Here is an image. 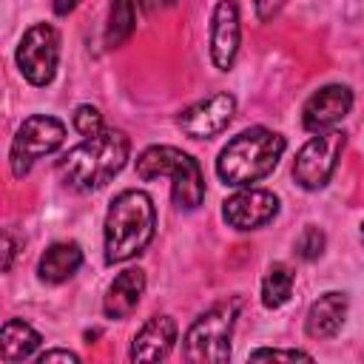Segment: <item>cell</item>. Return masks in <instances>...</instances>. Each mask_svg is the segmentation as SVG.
Wrapping results in <instances>:
<instances>
[{
  "instance_id": "1",
  "label": "cell",
  "mask_w": 364,
  "mask_h": 364,
  "mask_svg": "<svg viewBox=\"0 0 364 364\" xmlns=\"http://www.w3.org/2000/svg\"><path fill=\"white\" fill-rule=\"evenodd\" d=\"M128 151H131V142L122 131L102 128L85 136L80 145L68 148V154L57 159V173L74 191H82V193L97 191L125 168Z\"/></svg>"
},
{
  "instance_id": "2",
  "label": "cell",
  "mask_w": 364,
  "mask_h": 364,
  "mask_svg": "<svg viewBox=\"0 0 364 364\" xmlns=\"http://www.w3.org/2000/svg\"><path fill=\"white\" fill-rule=\"evenodd\" d=\"M102 239H105V262L108 264H119L134 259L136 253H142L156 230V210H154V199L145 191L128 188L119 191L111 199V208L105 213V225H102Z\"/></svg>"
},
{
  "instance_id": "3",
  "label": "cell",
  "mask_w": 364,
  "mask_h": 364,
  "mask_svg": "<svg viewBox=\"0 0 364 364\" xmlns=\"http://www.w3.org/2000/svg\"><path fill=\"white\" fill-rule=\"evenodd\" d=\"M284 148H287V142L282 134L262 128V125L245 128L219 151L216 173L222 176L225 185L247 188V185L264 179L267 173H273Z\"/></svg>"
},
{
  "instance_id": "4",
  "label": "cell",
  "mask_w": 364,
  "mask_h": 364,
  "mask_svg": "<svg viewBox=\"0 0 364 364\" xmlns=\"http://www.w3.org/2000/svg\"><path fill=\"white\" fill-rule=\"evenodd\" d=\"M136 176L142 182L168 176L171 179V199H173V205L185 208V210L199 208L205 199V176H202L199 162L173 145L145 148L136 156Z\"/></svg>"
},
{
  "instance_id": "5",
  "label": "cell",
  "mask_w": 364,
  "mask_h": 364,
  "mask_svg": "<svg viewBox=\"0 0 364 364\" xmlns=\"http://www.w3.org/2000/svg\"><path fill=\"white\" fill-rule=\"evenodd\" d=\"M239 307H242V299H230V301H219L210 310H205L202 316H196L185 333L182 355L196 364L228 361L230 358V336H233Z\"/></svg>"
},
{
  "instance_id": "6",
  "label": "cell",
  "mask_w": 364,
  "mask_h": 364,
  "mask_svg": "<svg viewBox=\"0 0 364 364\" xmlns=\"http://www.w3.org/2000/svg\"><path fill=\"white\" fill-rule=\"evenodd\" d=\"M63 142H65V125L57 117L34 114V117L23 119V125L17 128V134L11 139V151H9L11 173L17 179H23L40 156L54 154Z\"/></svg>"
},
{
  "instance_id": "7",
  "label": "cell",
  "mask_w": 364,
  "mask_h": 364,
  "mask_svg": "<svg viewBox=\"0 0 364 364\" xmlns=\"http://www.w3.org/2000/svg\"><path fill=\"white\" fill-rule=\"evenodd\" d=\"M347 136L341 131H318L316 136H310L293 162V179L304 188V191H318L330 182L341 154H344Z\"/></svg>"
},
{
  "instance_id": "8",
  "label": "cell",
  "mask_w": 364,
  "mask_h": 364,
  "mask_svg": "<svg viewBox=\"0 0 364 364\" xmlns=\"http://www.w3.org/2000/svg\"><path fill=\"white\" fill-rule=\"evenodd\" d=\"M17 68L31 85H48L60 63V34L48 23H34L23 31L17 46Z\"/></svg>"
},
{
  "instance_id": "9",
  "label": "cell",
  "mask_w": 364,
  "mask_h": 364,
  "mask_svg": "<svg viewBox=\"0 0 364 364\" xmlns=\"http://www.w3.org/2000/svg\"><path fill=\"white\" fill-rule=\"evenodd\" d=\"M233 114H236V100L230 94L219 91V94H210V97L188 105L176 117V125L191 139H210V136L222 134L230 125Z\"/></svg>"
},
{
  "instance_id": "10",
  "label": "cell",
  "mask_w": 364,
  "mask_h": 364,
  "mask_svg": "<svg viewBox=\"0 0 364 364\" xmlns=\"http://www.w3.org/2000/svg\"><path fill=\"white\" fill-rule=\"evenodd\" d=\"M279 213V196L264 188H242L222 202V216L236 230H256Z\"/></svg>"
},
{
  "instance_id": "11",
  "label": "cell",
  "mask_w": 364,
  "mask_h": 364,
  "mask_svg": "<svg viewBox=\"0 0 364 364\" xmlns=\"http://www.w3.org/2000/svg\"><path fill=\"white\" fill-rule=\"evenodd\" d=\"M353 108V91L347 85H324L316 94L307 97L301 108V122L307 131H330L336 122H341Z\"/></svg>"
},
{
  "instance_id": "12",
  "label": "cell",
  "mask_w": 364,
  "mask_h": 364,
  "mask_svg": "<svg viewBox=\"0 0 364 364\" xmlns=\"http://www.w3.org/2000/svg\"><path fill=\"white\" fill-rule=\"evenodd\" d=\"M239 40H242L239 6L236 0H219L213 9V23H210V57L219 71H228L233 65Z\"/></svg>"
},
{
  "instance_id": "13",
  "label": "cell",
  "mask_w": 364,
  "mask_h": 364,
  "mask_svg": "<svg viewBox=\"0 0 364 364\" xmlns=\"http://www.w3.org/2000/svg\"><path fill=\"white\" fill-rule=\"evenodd\" d=\"M176 341V321L171 316H151L131 341V361H159L171 353Z\"/></svg>"
},
{
  "instance_id": "14",
  "label": "cell",
  "mask_w": 364,
  "mask_h": 364,
  "mask_svg": "<svg viewBox=\"0 0 364 364\" xmlns=\"http://www.w3.org/2000/svg\"><path fill=\"white\" fill-rule=\"evenodd\" d=\"M142 293H145V273L139 267H125L108 284L105 299H102V313L108 318H125L136 310Z\"/></svg>"
},
{
  "instance_id": "15",
  "label": "cell",
  "mask_w": 364,
  "mask_h": 364,
  "mask_svg": "<svg viewBox=\"0 0 364 364\" xmlns=\"http://www.w3.org/2000/svg\"><path fill=\"white\" fill-rule=\"evenodd\" d=\"M347 296L344 293H338V290H330V293H324V296H318L313 304H310V310H307V318H304V333L310 336V338H333L338 330H341V324H344V318H347Z\"/></svg>"
},
{
  "instance_id": "16",
  "label": "cell",
  "mask_w": 364,
  "mask_h": 364,
  "mask_svg": "<svg viewBox=\"0 0 364 364\" xmlns=\"http://www.w3.org/2000/svg\"><path fill=\"white\" fill-rule=\"evenodd\" d=\"M82 267V250L77 242H54L37 262V276L46 284H63Z\"/></svg>"
},
{
  "instance_id": "17",
  "label": "cell",
  "mask_w": 364,
  "mask_h": 364,
  "mask_svg": "<svg viewBox=\"0 0 364 364\" xmlns=\"http://www.w3.org/2000/svg\"><path fill=\"white\" fill-rule=\"evenodd\" d=\"M40 344H43V338H40V333L28 321H23V318H6V324L0 330V358L6 364L31 358Z\"/></svg>"
},
{
  "instance_id": "18",
  "label": "cell",
  "mask_w": 364,
  "mask_h": 364,
  "mask_svg": "<svg viewBox=\"0 0 364 364\" xmlns=\"http://www.w3.org/2000/svg\"><path fill=\"white\" fill-rule=\"evenodd\" d=\"M293 282H296V273L284 262L270 264L264 279H262V304L270 307V310L282 307L293 293Z\"/></svg>"
},
{
  "instance_id": "19",
  "label": "cell",
  "mask_w": 364,
  "mask_h": 364,
  "mask_svg": "<svg viewBox=\"0 0 364 364\" xmlns=\"http://www.w3.org/2000/svg\"><path fill=\"white\" fill-rule=\"evenodd\" d=\"M134 28H136V0H114L105 26V43L117 48L134 34Z\"/></svg>"
},
{
  "instance_id": "20",
  "label": "cell",
  "mask_w": 364,
  "mask_h": 364,
  "mask_svg": "<svg viewBox=\"0 0 364 364\" xmlns=\"http://www.w3.org/2000/svg\"><path fill=\"white\" fill-rule=\"evenodd\" d=\"M324 245H327L324 233H321L318 228L307 225V228L301 230V236L296 239V253H299V259H304V262H313V259H318V256L324 253Z\"/></svg>"
},
{
  "instance_id": "21",
  "label": "cell",
  "mask_w": 364,
  "mask_h": 364,
  "mask_svg": "<svg viewBox=\"0 0 364 364\" xmlns=\"http://www.w3.org/2000/svg\"><path fill=\"white\" fill-rule=\"evenodd\" d=\"M74 128H77L82 136H91V134L102 131L105 125H102L100 108H97V105H77V111H74Z\"/></svg>"
},
{
  "instance_id": "22",
  "label": "cell",
  "mask_w": 364,
  "mask_h": 364,
  "mask_svg": "<svg viewBox=\"0 0 364 364\" xmlns=\"http://www.w3.org/2000/svg\"><path fill=\"white\" fill-rule=\"evenodd\" d=\"M250 358H253V361H256V358H284V361H296V358H301V361H313V355L304 353V350H279V347H262V350H253Z\"/></svg>"
},
{
  "instance_id": "23",
  "label": "cell",
  "mask_w": 364,
  "mask_h": 364,
  "mask_svg": "<svg viewBox=\"0 0 364 364\" xmlns=\"http://www.w3.org/2000/svg\"><path fill=\"white\" fill-rule=\"evenodd\" d=\"M253 6H256V17H259L262 23H267V20H273V17L282 11L284 0H253Z\"/></svg>"
},
{
  "instance_id": "24",
  "label": "cell",
  "mask_w": 364,
  "mask_h": 364,
  "mask_svg": "<svg viewBox=\"0 0 364 364\" xmlns=\"http://www.w3.org/2000/svg\"><path fill=\"white\" fill-rule=\"evenodd\" d=\"M37 361L40 364H46V361H80V355L71 353V350H46V353L37 355Z\"/></svg>"
},
{
  "instance_id": "25",
  "label": "cell",
  "mask_w": 364,
  "mask_h": 364,
  "mask_svg": "<svg viewBox=\"0 0 364 364\" xmlns=\"http://www.w3.org/2000/svg\"><path fill=\"white\" fill-rule=\"evenodd\" d=\"M14 253H17V242H14V236L6 230V233H3V270H11Z\"/></svg>"
},
{
  "instance_id": "26",
  "label": "cell",
  "mask_w": 364,
  "mask_h": 364,
  "mask_svg": "<svg viewBox=\"0 0 364 364\" xmlns=\"http://www.w3.org/2000/svg\"><path fill=\"white\" fill-rule=\"evenodd\" d=\"M176 0H136V6L145 11V14H154V11H162L168 6H173Z\"/></svg>"
},
{
  "instance_id": "27",
  "label": "cell",
  "mask_w": 364,
  "mask_h": 364,
  "mask_svg": "<svg viewBox=\"0 0 364 364\" xmlns=\"http://www.w3.org/2000/svg\"><path fill=\"white\" fill-rule=\"evenodd\" d=\"M51 6H54L57 14H71L80 6V0H51Z\"/></svg>"
},
{
  "instance_id": "28",
  "label": "cell",
  "mask_w": 364,
  "mask_h": 364,
  "mask_svg": "<svg viewBox=\"0 0 364 364\" xmlns=\"http://www.w3.org/2000/svg\"><path fill=\"white\" fill-rule=\"evenodd\" d=\"M361 242H364V225H361Z\"/></svg>"
}]
</instances>
